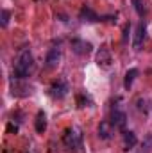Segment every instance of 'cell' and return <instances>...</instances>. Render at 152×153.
<instances>
[{
    "instance_id": "6da1fadb",
    "label": "cell",
    "mask_w": 152,
    "mask_h": 153,
    "mask_svg": "<svg viewBox=\"0 0 152 153\" xmlns=\"http://www.w3.org/2000/svg\"><path fill=\"white\" fill-rule=\"evenodd\" d=\"M34 70V57L31 53L29 48L22 50L18 59H16V64H14V76L16 78H27V76L32 73Z\"/></svg>"
},
{
    "instance_id": "7a4b0ae2",
    "label": "cell",
    "mask_w": 152,
    "mask_h": 153,
    "mask_svg": "<svg viewBox=\"0 0 152 153\" xmlns=\"http://www.w3.org/2000/svg\"><path fill=\"white\" fill-rule=\"evenodd\" d=\"M63 141H65L66 148H70L74 152H81V148H82V134L79 128H68L63 135Z\"/></svg>"
},
{
    "instance_id": "3957f363",
    "label": "cell",
    "mask_w": 152,
    "mask_h": 153,
    "mask_svg": "<svg viewBox=\"0 0 152 153\" xmlns=\"http://www.w3.org/2000/svg\"><path fill=\"white\" fill-rule=\"evenodd\" d=\"M68 84L66 82H63V80H57V82H54L52 85H50V96L52 98H57V100H61V98H65L66 94H68Z\"/></svg>"
},
{
    "instance_id": "277c9868",
    "label": "cell",
    "mask_w": 152,
    "mask_h": 153,
    "mask_svg": "<svg viewBox=\"0 0 152 153\" xmlns=\"http://www.w3.org/2000/svg\"><path fill=\"white\" fill-rule=\"evenodd\" d=\"M111 125H113L114 128H118V130H123L125 125H127V114L122 109L114 107L113 112H111Z\"/></svg>"
},
{
    "instance_id": "5b68a950",
    "label": "cell",
    "mask_w": 152,
    "mask_h": 153,
    "mask_svg": "<svg viewBox=\"0 0 152 153\" xmlns=\"http://www.w3.org/2000/svg\"><path fill=\"white\" fill-rule=\"evenodd\" d=\"M61 62V50L59 48H50L47 57H45V64L47 68H57V64Z\"/></svg>"
},
{
    "instance_id": "8992f818",
    "label": "cell",
    "mask_w": 152,
    "mask_h": 153,
    "mask_svg": "<svg viewBox=\"0 0 152 153\" xmlns=\"http://www.w3.org/2000/svg\"><path fill=\"white\" fill-rule=\"evenodd\" d=\"M97 64L100 68H109L111 66V53L106 46H102L99 52H97Z\"/></svg>"
},
{
    "instance_id": "52a82bcc",
    "label": "cell",
    "mask_w": 152,
    "mask_h": 153,
    "mask_svg": "<svg viewBox=\"0 0 152 153\" xmlns=\"http://www.w3.org/2000/svg\"><path fill=\"white\" fill-rule=\"evenodd\" d=\"M145 32H147L145 25H143V23H140V25L136 27V32H134V41H132L134 50H140V48L143 46V41H145Z\"/></svg>"
},
{
    "instance_id": "ba28073f",
    "label": "cell",
    "mask_w": 152,
    "mask_h": 153,
    "mask_svg": "<svg viewBox=\"0 0 152 153\" xmlns=\"http://www.w3.org/2000/svg\"><path fill=\"white\" fill-rule=\"evenodd\" d=\"M72 48H74V52L79 53V55H86V53H90L91 45L86 43V41H82V39H74L72 41Z\"/></svg>"
},
{
    "instance_id": "9c48e42d",
    "label": "cell",
    "mask_w": 152,
    "mask_h": 153,
    "mask_svg": "<svg viewBox=\"0 0 152 153\" xmlns=\"http://www.w3.org/2000/svg\"><path fill=\"white\" fill-rule=\"evenodd\" d=\"M111 135H113V125L108 123V121H102L99 125V137L108 141V139H111Z\"/></svg>"
},
{
    "instance_id": "30bf717a",
    "label": "cell",
    "mask_w": 152,
    "mask_h": 153,
    "mask_svg": "<svg viewBox=\"0 0 152 153\" xmlns=\"http://www.w3.org/2000/svg\"><path fill=\"white\" fill-rule=\"evenodd\" d=\"M138 144V137L134 132H123V150H132Z\"/></svg>"
},
{
    "instance_id": "8fae6325",
    "label": "cell",
    "mask_w": 152,
    "mask_h": 153,
    "mask_svg": "<svg viewBox=\"0 0 152 153\" xmlns=\"http://www.w3.org/2000/svg\"><path fill=\"white\" fill-rule=\"evenodd\" d=\"M79 14H81V18H82L84 22H99V14H97L91 7H88V5H84Z\"/></svg>"
},
{
    "instance_id": "7c38bea8",
    "label": "cell",
    "mask_w": 152,
    "mask_h": 153,
    "mask_svg": "<svg viewBox=\"0 0 152 153\" xmlns=\"http://www.w3.org/2000/svg\"><path fill=\"white\" fill-rule=\"evenodd\" d=\"M138 76V70L136 68H131L127 73H125V80H123V87L125 89H131V85H132V82H134V78Z\"/></svg>"
},
{
    "instance_id": "4fadbf2b",
    "label": "cell",
    "mask_w": 152,
    "mask_h": 153,
    "mask_svg": "<svg viewBox=\"0 0 152 153\" xmlns=\"http://www.w3.org/2000/svg\"><path fill=\"white\" fill-rule=\"evenodd\" d=\"M36 132L38 134H43L45 130H47V117H45V114L43 112H38V116H36Z\"/></svg>"
},
{
    "instance_id": "5bb4252c",
    "label": "cell",
    "mask_w": 152,
    "mask_h": 153,
    "mask_svg": "<svg viewBox=\"0 0 152 153\" xmlns=\"http://www.w3.org/2000/svg\"><path fill=\"white\" fill-rule=\"evenodd\" d=\"M152 150V134H149L145 139H143V152H150Z\"/></svg>"
},
{
    "instance_id": "9a60e30c",
    "label": "cell",
    "mask_w": 152,
    "mask_h": 153,
    "mask_svg": "<svg viewBox=\"0 0 152 153\" xmlns=\"http://www.w3.org/2000/svg\"><path fill=\"white\" fill-rule=\"evenodd\" d=\"M134 2V7H136V13L140 14V16H143V13H145V7H143V4H141V0H132Z\"/></svg>"
},
{
    "instance_id": "2e32d148",
    "label": "cell",
    "mask_w": 152,
    "mask_h": 153,
    "mask_svg": "<svg viewBox=\"0 0 152 153\" xmlns=\"http://www.w3.org/2000/svg\"><path fill=\"white\" fill-rule=\"evenodd\" d=\"M9 11L7 9H2V27H7V23H9Z\"/></svg>"
},
{
    "instance_id": "e0dca14e",
    "label": "cell",
    "mask_w": 152,
    "mask_h": 153,
    "mask_svg": "<svg viewBox=\"0 0 152 153\" xmlns=\"http://www.w3.org/2000/svg\"><path fill=\"white\" fill-rule=\"evenodd\" d=\"M7 130H9V132H14V134H16V132H18V126H16V125H14V126H13V125H9V126H7Z\"/></svg>"
}]
</instances>
